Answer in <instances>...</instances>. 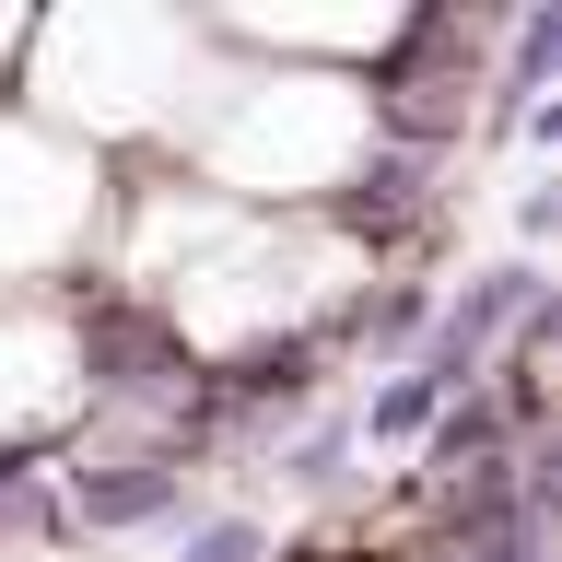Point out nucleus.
<instances>
[{
	"mask_svg": "<svg viewBox=\"0 0 562 562\" xmlns=\"http://www.w3.org/2000/svg\"><path fill=\"white\" fill-rule=\"evenodd\" d=\"M246 551H258V527H211V539H200L188 562H246Z\"/></svg>",
	"mask_w": 562,
	"mask_h": 562,
	"instance_id": "nucleus-1",
	"label": "nucleus"
}]
</instances>
